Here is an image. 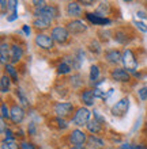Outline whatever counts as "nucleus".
Segmentation results:
<instances>
[{
    "instance_id": "f257e3e1",
    "label": "nucleus",
    "mask_w": 147,
    "mask_h": 149,
    "mask_svg": "<svg viewBox=\"0 0 147 149\" xmlns=\"http://www.w3.org/2000/svg\"><path fill=\"white\" fill-rule=\"evenodd\" d=\"M89 119H90V111L86 107H80V109L76 110L75 115L72 118V122L76 126H83V125H87L89 122H90Z\"/></svg>"
},
{
    "instance_id": "f03ea898",
    "label": "nucleus",
    "mask_w": 147,
    "mask_h": 149,
    "mask_svg": "<svg viewBox=\"0 0 147 149\" xmlns=\"http://www.w3.org/2000/svg\"><path fill=\"white\" fill-rule=\"evenodd\" d=\"M123 64L124 67L127 68V72H131V73H135L136 72V60H135V56L132 53V50L127 49L124 50L123 53Z\"/></svg>"
},
{
    "instance_id": "7ed1b4c3",
    "label": "nucleus",
    "mask_w": 147,
    "mask_h": 149,
    "mask_svg": "<svg viewBox=\"0 0 147 149\" xmlns=\"http://www.w3.org/2000/svg\"><path fill=\"white\" fill-rule=\"evenodd\" d=\"M52 39L56 41L59 43H64L67 42L68 37H70V31L67 30V27H63V26H57L52 30Z\"/></svg>"
},
{
    "instance_id": "20e7f679",
    "label": "nucleus",
    "mask_w": 147,
    "mask_h": 149,
    "mask_svg": "<svg viewBox=\"0 0 147 149\" xmlns=\"http://www.w3.org/2000/svg\"><path fill=\"white\" fill-rule=\"evenodd\" d=\"M128 107H129V99L128 98L120 99L119 102L112 107V114H113L115 117H123L128 111Z\"/></svg>"
},
{
    "instance_id": "39448f33",
    "label": "nucleus",
    "mask_w": 147,
    "mask_h": 149,
    "mask_svg": "<svg viewBox=\"0 0 147 149\" xmlns=\"http://www.w3.org/2000/svg\"><path fill=\"white\" fill-rule=\"evenodd\" d=\"M74 111V104L72 103H63L60 102L55 106V113L57 114L59 118H65L68 115H71V113Z\"/></svg>"
},
{
    "instance_id": "423d86ee",
    "label": "nucleus",
    "mask_w": 147,
    "mask_h": 149,
    "mask_svg": "<svg viewBox=\"0 0 147 149\" xmlns=\"http://www.w3.org/2000/svg\"><path fill=\"white\" fill-rule=\"evenodd\" d=\"M57 15V10L53 6H45L42 8L36 10V16L37 18H45V19L53 20V18Z\"/></svg>"
},
{
    "instance_id": "0eeeda50",
    "label": "nucleus",
    "mask_w": 147,
    "mask_h": 149,
    "mask_svg": "<svg viewBox=\"0 0 147 149\" xmlns=\"http://www.w3.org/2000/svg\"><path fill=\"white\" fill-rule=\"evenodd\" d=\"M36 45L41 49L51 50L53 47V39H52L51 36H46V34H38L36 37Z\"/></svg>"
},
{
    "instance_id": "6e6552de",
    "label": "nucleus",
    "mask_w": 147,
    "mask_h": 149,
    "mask_svg": "<svg viewBox=\"0 0 147 149\" xmlns=\"http://www.w3.org/2000/svg\"><path fill=\"white\" fill-rule=\"evenodd\" d=\"M87 138L89 137L86 136V133L79 129L72 130V133L70 134V141H71L74 145H83L84 142L87 141Z\"/></svg>"
},
{
    "instance_id": "1a4fd4ad",
    "label": "nucleus",
    "mask_w": 147,
    "mask_h": 149,
    "mask_svg": "<svg viewBox=\"0 0 147 149\" xmlns=\"http://www.w3.org/2000/svg\"><path fill=\"white\" fill-rule=\"evenodd\" d=\"M10 118H11V121L14 122V123H16V125L20 123L25 118V113H23V110H22V107L18 106V104H14V106L11 107V110H10Z\"/></svg>"
},
{
    "instance_id": "9d476101",
    "label": "nucleus",
    "mask_w": 147,
    "mask_h": 149,
    "mask_svg": "<svg viewBox=\"0 0 147 149\" xmlns=\"http://www.w3.org/2000/svg\"><path fill=\"white\" fill-rule=\"evenodd\" d=\"M67 30L72 34H80L87 30V26L82 22V20H72L67 24Z\"/></svg>"
},
{
    "instance_id": "9b49d317",
    "label": "nucleus",
    "mask_w": 147,
    "mask_h": 149,
    "mask_svg": "<svg viewBox=\"0 0 147 149\" xmlns=\"http://www.w3.org/2000/svg\"><path fill=\"white\" fill-rule=\"evenodd\" d=\"M112 79L113 80H116V81H129V79H131V76H129V72H127L124 68H116V69H113L112 71Z\"/></svg>"
},
{
    "instance_id": "f8f14e48",
    "label": "nucleus",
    "mask_w": 147,
    "mask_h": 149,
    "mask_svg": "<svg viewBox=\"0 0 147 149\" xmlns=\"http://www.w3.org/2000/svg\"><path fill=\"white\" fill-rule=\"evenodd\" d=\"M67 14L70 16H78L82 15V7L79 6V3H76V1H71V3L67 4Z\"/></svg>"
},
{
    "instance_id": "ddd939ff",
    "label": "nucleus",
    "mask_w": 147,
    "mask_h": 149,
    "mask_svg": "<svg viewBox=\"0 0 147 149\" xmlns=\"http://www.w3.org/2000/svg\"><path fill=\"white\" fill-rule=\"evenodd\" d=\"M86 16H87V19L94 24H109L110 23L109 19L103 18L102 15H98V14H90V12H89V14H86Z\"/></svg>"
},
{
    "instance_id": "4468645a",
    "label": "nucleus",
    "mask_w": 147,
    "mask_h": 149,
    "mask_svg": "<svg viewBox=\"0 0 147 149\" xmlns=\"http://www.w3.org/2000/svg\"><path fill=\"white\" fill-rule=\"evenodd\" d=\"M22 56H23V50H22V47L18 46V45H14L11 47V53H10V58H11L12 63H18L20 58H22Z\"/></svg>"
},
{
    "instance_id": "2eb2a0df",
    "label": "nucleus",
    "mask_w": 147,
    "mask_h": 149,
    "mask_svg": "<svg viewBox=\"0 0 147 149\" xmlns=\"http://www.w3.org/2000/svg\"><path fill=\"white\" fill-rule=\"evenodd\" d=\"M106 60L112 64H117L120 61H123V54L119 50H110L106 53Z\"/></svg>"
},
{
    "instance_id": "dca6fc26",
    "label": "nucleus",
    "mask_w": 147,
    "mask_h": 149,
    "mask_svg": "<svg viewBox=\"0 0 147 149\" xmlns=\"http://www.w3.org/2000/svg\"><path fill=\"white\" fill-rule=\"evenodd\" d=\"M52 20L51 19H45V18H36L34 22H33V26L38 30H45V29H48L51 26Z\"/></svg>"
},
{
    "instance_id": "f3484780",
    "label": "nucleus",
    "mask_w": 147,
    "mask_h": 149,
    "mask_svg": "<svg viewBox=\"0 0 147 149\" xmlns=\"http://www.w3.org/2000/svg\"><path fill=\"white\" fill-rule=\"evenodd\" d=\"M94 99H96V95H94V90H86L83 91L82 94V100L86 106H91L94 103Z\"/></svg>"
},
{
    "instance_id": "a211bd4d",
    "label": "nucleus",
    "mask_w": 147,
    "mask_h": 149,
    "mask_svg": "<svg viewBox=\"0 0 147 149\" xmlns=\"http://www.w3.org/2000/svg\"><path fill=\"white\" fill-rule=\"evenodd\" d=\"M87 145H90L94 149H101L105 146V142H103V140L97 137V136H90L87 138Z\"/></svg>"
},
{
    "instance_id": "6ab92c4d",
    "label": "nucleus",
    "mask_w": 147,
    "mask_h": 149,
    "mask_svg": "<svg viewBox=\"0 0 147 149\" xmlns=\"http://www.w3.org/2000/svg\"><path fill=\"white\" fill-rule=\"evenodd\" d=\"M10 46H8L6 42L1 43V47H0V60H1V63L6 64L7 65V61L10 58Z\"/></svg>"
},
{
    "instance_id": "aec40b11",
    "label": "nucleus",
    "mask_w": 147,
    "mask_h": 149,
    "mask_svg": "<svg viewBox=\"0 0 147 149\" xmlns=\"http://www.w3.org/2000/svg\"><path fill=\"white\" fill-rule=\"evenodd\" d=\"M87 129H89V132H91V133H94V134H97V133H99L101 132V122H98L97 119H94V121H90L87 123Z\"/></svg>"
},
{
    "instance_id": "412c9836",
    "label": "nucleus",
    "mask_w": 147,
    "mask_h": 149,
    "mask_svg": "<svg viewBox=\"0 0 147 149\" xmlns=\"http://www.w3.org/2000/svg\"><path fill=\"white\" fill-rule=\"evenodd\" d=\"M0 88H1V92H7L10 90V77L7 74L1 76V80H0Z\"/></svg>"
},
{
    "instance_id": "4be33fe9",
    "label": "nucleus",
    "mask_w": 147,
    "mask_h": 149,
    "mask_svg": "<svg viewBox=\"0 0 147 149\" xmlns=\"http://www.w3.org/2000/svg\"><path fill=\"white\" fill-rule=\"evenodd\" d=\"M6 71H7V73L12 77V81H18V73H16L15 68L12 67L11 64H7V65H6Z\"/></svg>"
},
{
    "instance_id": "5701e85b",
    "label": "nucleus",
    "mask_w": 147,
    "mask_h": 149,
    "mask_svg": "<svg viewBox=\"0 0 147 149\" xmlns=\"http://www.w3.org/2000/svg\"><path fill=\"white\" fill-rule=\"evenodd\" d=\"M1 149H19V145H18L15 141H8V140H4L3 144H1Z\"/></svg>"
},
{
    "instance_id": "b1692460",
    "label": "nucleus",
    "mask_w": 147,
    "mask_h": 149,
    "mask_svg": "<svg viewBox=\"0 0 147 149\" xmlns=\"http://www.w3.org/2000/svg\"><path fill=\"white\" fill-rule=\"evenodd\" d=\"M99 76V69L97 65H93L91 68H90V79H91L93 81H96L97 79H98Z\"/></svg>"
},
{
    "instance_id": "393cba45",
    "label": "nucleus",
    "mask_w": 147,
    "mask_h": 149,
    "mask_svg": "<svg viewBox=\"0 0 147 149\" xmlns=\"http://www.w3.org/2000/svg\"><path fill=\"white\" fill-rule=\"evenodd\" d=\"M70 71H71V67H70V65H68L67 63L60 64V65H59V69H57V72H59V73H61V74L68 73Z\"/></svg>"
},
{
    "instance_id": "a878e982",
    "label": "nucleus",
    "mask_w": 147,
    "mask_h": 149,
    "mask_svg": "<svg viewBox=\"0 0 147 149\" xmlns=\"http://www.w3.org/2000/svg\"><path fill=\"white\" fill-rule=\"evenodd\" d=\"M115 39L117 41V42H120V43H124L125 41H127V38H125V34H124L123 31H117L115 34Z\"/></svg>"
},
{
    "instance_id": "bb28decb",
    "label": "nucleus",
    "mask_w": 147,
    "mask_h": 149,
    "mask_svg": "<svg viewBox=\"0 0 147 149\" xmlns=\"http://www.w3.org/2000/svg\"><path fill=\"white\" fill-rule=\"evenodd\" d=\"M1 118L3 119H7V118H10V111H8V107L6 103H3L1 104Z\"/></svg>"
},
{
    "instance_id": "cd10ccee",
    "label": "nucleus",
    "mask_w": 147,
    "mask_h": 149,
    "mask_svg": "<svg viewBox=\"0 0 147 149\" xmlns=\"http://www.w3.org/2000/svg\"><path fill=\"white\" fill-rule=\"evenodd\" d=\"M90 50L94 52V53H99V52H101V46H99V43L97 42V41H93V42L90 43Z\"/></svg>"
},
{
    "instance_id": "c85d7f7f",
    "label": "nucleus",
    "mask_w": 147,
    "mask_h": 149,
    "mask_svg": "<svg viewBox=\"0 0 147 149\" xmlns=\"http://www.w3.org/2000/svg\"><path fill=\"white\" fill-rule=\"evenodd\" d=\"M56 123H57V126H59L60 129H65V127H67V122L64 121V118H57V119H56Z\"/></svg>"
},
{
    "instance_id": "c756f323",
    "label": "nucleus",
    "mask_w": 147,
    "mask_h": 149,
    "mask_svg": "<svg viewBox=\"0 0 147 149\" xmlns=\"http://www.w3.org/2000/svg\"><path fill=\"white\" fill-rule=\"evenodd\" d=\"M71 83L75 87L80 86V83H82V81H80V76H79V74H74V76L71 77Z\"/></svg>"
},
{
    "instance_id": "7c9ffc66",
    "label": "nucleus",
    "mask_w": 147,
    "mask_h": 149,
    "mask_svg": "<svg viewBox=\"0 0 147 149\" xmlns=\"http://www.w3.org/2000/svg\"><path fill=\"white\" fill-rule=\"evenodd\" d=\"M139 96L142 100H146L147 99V87H142L139 90Z\"/></svg>"
},
{
    "instance_id": "2f4dec72",
    "label": "nucleus",
    "mask_w": 147,
    "mask_h": 149,
    "mask_svg": "<svg viewBox=\"0 0 147 149\" xmlns=\"http://www.w3.org/2000/svg\"><path fill=\"white\" fill-rule=\"evenodd\" d=\"M19 92V98H20V102H22V104H25V106H27V99H26V96L23 95V92H22V90H18Z\"/></svg>"
},
{
    "instance_id": "473e14b6",
    "label": "nucleus",
    "mask_w": 147,
    "mask_h": 149,
    "mask_svg": "<svg viewBox=\"0 0 147 149\" xmlns=\"http://www.w3.org/2000/svg\"><path fill=\"white\" fill-rule=\"evenodd\" d=\"M4 134H6V137H7L8 141H14V136H12V132L10 129L4 130Z\"/></svg>"
},
{
    "instance_id": "72a5a7b5",
    "label": "nucleus",
    "mask_w": 147,
    "mask_h": 149,
    "mask_svg": "<svg viewBox=\"0 0 147 149\" xmlns=\"http://www.w3.org/2000/svg\"><path fill=\"white\" fill-rule=\"evenodd\" d=\"M135 24L138 26V29H139V30H142L143 33L147 31V26L144 23H142V22H135Z\"/></svg>"
},
{
    "instance_id": "f704fd0d",
    "label": "nucleus",
    "mask_w": 147,
    "mask_h": 149,
    "mask_svg": "<svg viewBox=\"0 0 147 149\" xmlns=\"http://www.w3.org/2000/svg\"><path fill=\"white\" fill-rule=\"evenodd\" d=\"M20 149H36V148H34V145L30 144V142H23V144L20 145Z\"/></svg>"
},
{
    "instance_id": "c9c22d12",
    "label": "nucleus",
    "mask_w": 147,
    "mask_h": 149,
    "mask_svg": "<svg viewBox=\"0 0 147 149\" xmlns=\"http://www.w3.org/2000/svg\"><path fill=\"white\" fill-rule=\"evenodd\" d=\"M108 10H109V4H108V3H101V6H99V8H98V12L108 11Z\"/></svg>"
},
{
    "instance_id": "e433bc0d",
    "label": "nucleus",
    "mask_w": 147,
    "mask_h": 149,
    "mask_svg": "<svg viewBox=\"0 0 147 149\" xmlns=\"http://www.w3.org/2000/svg\"><path fill=\"white\" fill-rule=\"evenodd\" d=\"M29 134H32V136L36 134V125H34V123H30V125H29Z\"/></svg>"
},
{
    "instance_id": "4c0bfd02",
    "label": "nucleus",
    "mask_w": 147,
    "mask_h": 149,
    "mask_svg": "<svg viewBox=\"0 0 147 149\" xmlns=\"http://www.w3.org/2000/svg\"><path fill=\"white\" fill-rule=\"evenodd\" d=\"M94 115H96V118H97V121H98V122H102V121H103V118L101 117V115H99L97 111H94Z\"/></svg>"
},
{
    "instance_id": "58836bf2",
    "label": "nucleus",
    "mask_w": 147,
    "mask_h": 149,
    "mask_svg": "<svg viewBox=\"0 0 147 149\" xmlns=\"http://www.w3.org/2000/svg\"><path fill=\"white\" fill-rule=\"evenodd\" d=\"M23 31H25V34H30V29H29V26H23Z\"/></svg>"
},
{
    "instance_id": "ea45409f",
    "label": "nucleus",
    "mask_w": 147,
    "mask_h": 149,
    "mask_svg": "<svg viewBox=\"0 0 147 149\" xmlns=\"http://www.w3.org/2000/svg\"><path fill=\"white\" fill-rule=\"evenodd\" d=\"M71 149H86L83 145H74Z\"/></svg>"
},
{
    "instance_id": "a19ab883",
    "label": "nucleus",
    "mask_w": 147,
    "mask_h": 149,
    "mask_svg": "<svg viewBox=\"0 0 147 149\" xmlns=\"http://www.w3.org/2000/svg\"><path fill=\"white\" fill-rule=\"evenodd\" d=\"M1 10H4V8H6V4H8V1H6V0H1Z\"/></svg>"
},
{
    "instance_id": "79ce46f5",
    "label": "nucleus",
    "mask_w": 147,
    "mask_h": 149,
    "mask_svg": "<svg viewBox=\"0 0 147 149\" xmlns=\"http://www.w3.org/2000/svg\"><path fill=\"white\" fill-rule=\"evenodd\" d=\"M120 149H132L131 145H128V144H125V145H121V148Z\"/></svg>"
},
{
    "instance_id": "37998d69",
    "label": "nucleus",
    "mask_w": 147,
    "mask_h": 149,
    "mask_svg": "<svg viewBox=\"0 0 147 149\" xmlns=\"http://www.w3.org/2000/svg\"><path fill=\"white\" fill-rule=\"evenodd\" d=\"M132 149H147V148L144 145H138V146H134Z\"/></svg>"
},
{
    "instance_id": "c03bdc74",
    "label": "nucleus",
    "mask_w": 147,
    "mask_h": 149,
    "mask_svg": "<svg viewBox=\"0 0 147 149\" xmlns=\"http://www.w3.org/2000/svg\"><path fill=\"white\" fill-rule=\"evenodd\" d=\"M138 16H140V18H143V19L146 18V15H144V12H142V11L138 12Z\"/></svg>"
},
{
    "instance_id": "a18cd8bd",
    "label": "nucleus",
    "mask_w": 147,
    "mask_h": 149,
    "mask_svg": "<svg viewBox=\"0 0 147 149\" xmlns=\"http://www.w3.org/2000/svg\"><path fill=\"white\" fill-rule=\"evenodd\" d=\"M82 4H84V6H91V4H94L93 1H82Z\"/></svg>"
}]
</instances>
